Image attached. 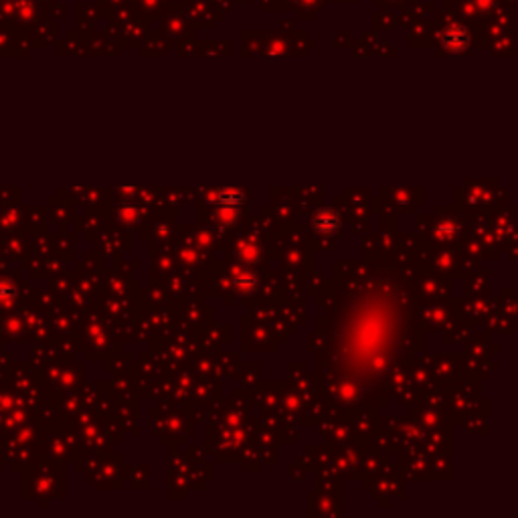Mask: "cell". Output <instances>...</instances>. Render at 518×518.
Wrapping results in <instances>:
<instances>
[{"instance_id": "obj_1", "label": "cell", "mask_w": 518, "mask_h": 518, "mask_svg": "<svg viewBox=\"0 0 518 518\" xmlns=\"http://www.w3.org/2000/svg\"><path fill=\"white\" fill-rule=\"evenodd\" d=\"M442 43L450 53H462L470 45V34L462 27H450L448 31L444 32Z\"/></svg>"}]
</instances>
